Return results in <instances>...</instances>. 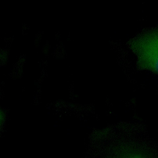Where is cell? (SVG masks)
<instances>
[{
	"mask_svg": "<svg viewBox=\"0 0 158 158\" xmlns=\"http://www.w3.org/2000/svg\"><path fill=\"white\" fill-rule=\"evenodd\" d=\"M84 158H158V142L138 126L111 125L92 133Z\"/></svg>",
	"mask_w": 158,
	"mask_h": 158,
	"instance_id": "6da1fadb",
	"label": "cell"
},
{
	"mask_svg": "<svg viewBox=\"0 0 158 158\" xmlns=\"http://www.w3.org/2000/svg\"><path fill=\"white\" fill-rule=\"evenodd\" d=\"M127 46L136 57V68L158 75V27L141 32L128 41Z\"/></svg>",
	"mask_w": 158,
	"mask_h": 158,
	"instance_id": "7a4b0ae2",
	"label": "cell"
}]
</instances>
